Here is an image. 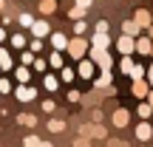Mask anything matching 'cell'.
<instances>
[{
	"label": "cell",
	"instance_id": "1",
	"mask_svg": "<svg viewBox=\"0 0 153 147\" xmlns=\"http://www.w3.org/2000/svg\"><path fill=\"white\" fill-rule=\"evenodd\" d=\"M91 51V40H85V37H71V43H68V51L65 54L71 57V60H85V54Z\"/></svg>",
	"mask_w": 153,
	"mask_h": 147
},
{
	"label": "cell",
	"instance_id": "2",
	"mask_svg": "<svg viewBox=\"0 0 153 147\" xmlns=\"http://www.w3.org/2000/svg\"><path fill=\"white\" fill-rule=\"evenodd\" d=\"M88 57H91V60L97 62L99 74H102V71H111V68H114V57L108 54V48H94V45H91V51H88Z\"/></svg>",
	"mask_w": 153,
	"mask_h": 147
},
{
	"label": "cell",
	"instance_id": "3",
	"mask_svg": "<svg viewBox=\"0 0 153 147\" xmlns=\"http://www.w3.org/2000/svg\"><path fill=\"white\" fill-rule=\"evenodd\" d=\"M79 136H88V139H108V130H105L99 122H91V125H82V127H79Z\"/></svg>",
	"mask_w": 153,
	"mask_h": 147
},
{
	"label": "cell",
	"instance_id": "4",
	"mask_svg": "<svg viewBox=\"0 0 153 147\" xmlns=\"http://www.w3.org/2000/svg\"><path fill=\"white\" fill-rule=\"evenodd\" d=\"M94 74H97V62H94L91 57H85V60L76 62V76H82V79H94Z\"/></svg>",
	"mask_w": 153,
	"mask_h": 147
},
{
	"label": "cell",
	"instance_id": "5",
	"mask_svg": "<svg viewBox=\"0 0 153 147\" xmlns=\"http://www.w3.org/2000/svg\"><path fill=\"white\" fill-rule=\"evenodd\" d=\"M116 48H119L122 57H131L133 51H136V37H128V34H122V37L116 40Z\"/></svg>",
	"mask_w": 153,
	"mask_h": 147
},
{
	"label": "cell",
	"instance_id": "6",
	"mask_svg": "<svg viewBox=\"0 0 153 147\" xmlns=\"http://www.w3.org/2000/svg\"><path fill=\"white\" fill-rule=\"evenodd\" d=\"M14 96H17V102H34V99H37V88H31V85H17L14 88Z\"/></svg>",
	"mask_w": 153,
	"mask_h": 147
},
{
	"label": "cell",
	"instance_id": "7",
	"mask_svg": "<svg viewBox=\"0 0 153 147\" xmlns=\"http://www.w3.org/2000/svg\"><path fill=\"white\" fill-rule=\"evenodd\" d=\"M48 43H51V48H54V51H68V43H71V37H65L62 31H51Z\"/></svg>",
	"mask_w": 153,
	"mask_h": 147
},
{
	"label": "cell",
	"instance_id": "8",
	"mask_svg": "<svg viewBox=\"0 0 153 147\" xmlns=\"http://www.w3.org/2000/svg\"><path fill=\"white\" fill-rule=\"evenodd\" d=\"M111 79H114V74H111V71H102L97 79H94V88H97V91H105V93H114V85H111Z\"/></svg>",
	"mask_w": 153,
	"mask_h": 147
},
{
	"label": "cell",
	"instance_id": "9",
	"mask_svg": "<svg viewBox=\"0 0 153 147\" xmlns=\"http://www.w3.org/2000/svg\"><path fill=\"white\" fill-rule=\"evenodd\" d=\"M28 31H31V37H40V40L51 37V26H48V20H34V26L28 28Z\"/></svg>",
	"mask_w": 153,
	"mask_h": 147
},
{
	"label": "cell",
	"instance_id": "10",
	"mask_svg": "<svg viewBox=\"0 0 153 147\" xmlns=\"http://www.w3.org/2000/svg\"><path fill=\"white\" fill-rule=\"evenodd\" d=\"M111 122H114V127H128V122H131V110H128V108H116L114 116H111Z\"/></svg>",
	"mask_w": 153,
	"mask_h": 147
},
{
	"label": "cell",
	"instance_id": "11",
	"mask_svg": "<svg viewBox=\"0 0 153 147\" xmlns=\"http://www.w3.org/2000/svg\"><path fill=\"white\" fill-rule=\"evenodd\" d=\"M148 93H150V82L148 79H133V96L148 99Z\"/></svg>",
	"mask_w": 153,
	"mask_h": 147
},
{
	"label": "cell",
	"instance_id": "12",
	"mask_svg": "<svg viewBox=\"0 0 153 147\" xmlns=\"http://www.w3.org/2000/svg\"><path fill=\"white\" fill-rule=\"evenodd\" d=\"M14 79H17V85H28V79H31V68H28V65H17L14 68Z\"/></svg>",
	"mask_w": 153,
	"mask_h": 147
},
{
	"label": "cell",
	"instance_id": "13",
	"mask_svg": "<svg viewBox=\"0 0 153 147\" xmlns=\"http://www.w3.org/2000/svg\"><path fill=\"white\" fill-rule=\"evenodd\" d=\"M136 139H139V142H148V139H153L150 122H139V125H136Z\"/></svg>",
	"mask_w": 153,
	"mask_h": 147
},
{
	"label": "cell",
	"instance_id": "14",
	"mask_svg": "<svg viewBox=\"0 0 153 147\" xmlns=\"http://www.w3.org/2000/svg\"><path fill=\"white\" fill-rule=\"evenodd\" d=\"M43 88L45 91H60V76H54V74H43Z\"/></svg>",
	"mask_w": 153,
	"mask_h": 147
},
{
	"label": "cell",
	"instance_id": "15",
	"mask_svg": "<svg viewBox=\"0 0 153 147\" xmlns=\"http://www.w3.org/2000/svg\"><path fill=\"white\" fill-rule=\"evenodd\" d=\"M48 65L54 68V71H62V68H65V62H62V51H54V48H51V54H48Z\"/></svg>",
	"mask_w": 153,
	"mask_h": 147
},
{
	"label": "cell",
	"instance_id": "16",
	"mask_svg": "<svg viewBox=\"0 0 153 147\" xmlns=\"http://www.w3.org/2000/svg\"><path fill=\"white\" fill-rule=\"evenodd\" d=\"M133 20H136L142 28H150V26H153V20H150V11H148V9H139L136 14H133Z\"/></svg>",
	"mask_w": 153,
	"mask_h": 147
},
{
	"label": "cell",
	"instance_id": "17",
	"mask_svg": "<svg viewBox=\"0 0 153 147\" xmlns=\"http://www.w3.org/2000/svg\"><path fill=\"white\" fill-rule=\"evenodd\" d=\"M9 43H11V48H17V51H26V48H28L26 34H11V37H9Z\"/></svg>",
	"mask_w": 153,
	"mask_h": 147
},
{
	"label": "cell",
	"instance_id": "18",
	"mask_svg": "<svg viewBox=\"0 0 153 147\" xmlns=\"http://www.w3.org/2000/svg\"><path fill=\"white\" fill-rule=\"evenodd\" d=\"M139 31H142V26H139L136 20H125L122 23V34H128V37H136Z\"/></svg>",
	"mask_w": 153,
	"mask_h": 147
},
{
	"label": "cell",
	"instance_id": "19",
	"mask_svg": "<svg viewBox=\"0 0 153 147\" xmlns=\"http://www.w3.org/2000/svg\"><path fill=\"white\" fill-rule=\"evenodd\" d=\"M0 68H3V71H11V68H17V65H14V60H11V54H9V48H0Z\"/></svg>",
	"mask_w": 153,
	"mask_h": 147
},
{
	"label": "cell",
	"instance_id": "20",
	"mask_svg": "<svg viewBox=\"0 0 153 147\" xmlns=\"http://www.w3.org/2000/svg\"><path fill=\"white\" fill-rule=\"evenodd\" d=\"M136 51L139 54H153V40L150 37H139L136 40Z\"/></svg>",
	"mask_w": 153,
	"mask_h": 147
},
{
	"label": "cell",
	"instance_id": "21",
	"mask_svg": "<svg viewBox=\"0 0 153 147\" xmlns=\"http://www.w3.org/2000/svg\"><path fill=\"white\" fill-rule=\"evenodd\" d=\"M91 45H94V48H111V37H108V34H94Z\"/></svg>",
	"mask_w": 153,
	"mask_h": 147
},
{
	"label": "cell",
	"instance_id": "22",
	"mask_svg": "<svg viewBox=\"0 0 153 147\" xmlns=\"http://www.w3.org/2000/svg\"><path fill=\"white\" fill-rule=\"evenodd\" d=\"M57 11V0H40V14L43 17H51Z\"/></svg>",
	"mask_w": 153,
	"mask_h": 147
},
{
	"label": "cell",
	"instance_id": "23",
	"mask_svg": "<svg viewBox=\"0 0 153 147\" xmlns=\"http://www.w3.org/2000/svg\"><path fill=\"white\" fill-rule=\"evenodd\" d=\"M17 125H23V127H37V116H34V113H17Z\"/></svg>",
	"mask_w": 153,
	"mask_h": 147
},
{
	"label": "cell",
	"instance_id": "24",
	"mask_svg": "<svg viewBox=\"0 0 153 147\" xmlns=\"http://www.w3.org/2000/svg\"><path fill=\"white\" fill-rule=\"evenodd\" d=\"M37 57H40V54H34L31 48H26V51H20V65H28V68H31V65H34V60H37Z\"/></svg>",
	"mask_w": 153,
	"mask_h": 147
},
{
	"label": "cell",
	"instance_id": "25",
	"mask_svg": "<svg viewBox=\"0 0 153 147\" xmlns=\"http://www.w3.org/2000/svg\"><path fill=\"white\" fill-rule=\"evenodd\" d=\"M136 113H139V119H142V122H148L150 113H153V105H150V102H142V105L136 108Z\"/></svg>",
	"mask_w": 153,
	"mask_h": 147
},
{
	"label": "cell",
	"instance_id": "26",
	"mask_svg": "<svg viewBox=\"0 0 153 147\" xmlns=\"http://www.w3.org/2000/svg\"><path fill=\"white\" fill-rule=\"evenodd\" d=\"M17 23H20L23 28H31V26H34V14H28V11H20V14H17Z\"/></svg>",
	"mask_w": 153,
	"mask_h": 147
},
{
	"label": "cell",
	"instance_id": "27",
	"mask_svg": "<svg viewBox=\"0 0 153 147\" xmlns=\"http://www.w3.org/2000/svg\"><path fill=\"white\" fill-rule=\"evenodd\" d=\"M85 11L88 9H82V6H71V9H68V17H71V20H85Z\"/></svg>",
	"mask_w": 153,
	"mask_h": 147
},
{
	"label": "cell",
	"instance_id": "28",
	"mask_svg": "<svg viewBox=\"0 0 153 147\" xmlns=\"http://www.w3.org/2000/svg\"><path fill=\"white\" fill-rule=\"evenodd\" d=\"M48 60H43V57H37V60H34V65H31V71H37V74H45L48 71Z\"/></svg>",
	"mask_w": 153,
	"mask_h": 147
},
{
	"label": "cell",
	"instance_id": "29",
	"mask_svg": "<svg viewBox=\"0 0 153 147\" xmlns=\"http://www.w3.org/2000/svg\"><path fill=\"white\" fill-rule=\"evenodd\" d=\"M45 127H48L51 133H62V130H65V122H62V119H48Z\"/></svg>",
	"mask_w": 153,
	"mask_h": 147
},
{
	"label": "cell",
	"instance_id": "30",
	"mask_svg": "<svg viewBox=\"0 0 153 147\" xmlns=\"http://www.w3.org/2000/svg\"><path fill=\"white\" fill-rule=\"evenodd\" d=\"M74 76H76V68H71V65H65V68L60 71V79H62V82H74Z\"/></svg>",
	"mask_w": 153,
	"mask_h": 147
},
{
	"label": "cell",
	"instance_id": "31",
	"mask_svg": "<svg viewBox=\"0 0 153 147\" xmlns=\"http://www.w3.org/2000/svg\"><path fill=\"white\" fill-rule=\"evenodd\" d=\"M85 31H88V23L85 20H74V34L76 37H85Z\"/></svg>",
	"mask_w": 153,
	"mask_h": 147
},
{
	"label": "cell",
	"instance_id": "32",
	"mask_svg": "<svg viewBox=\"0 0 153 147\" xmlns=\"http://www.w3.org/2000/svg\"><path fill=\"white\" fill-rule=\"evenodd\" d=\"M40 142H43L40 136H34V133H28V136L23 139V147H40Z\"/></svg>",
	"mask_w": 153,
	"mask_h": 147
},
{
	"label": "cell",
	"instance_id": "33",
	"mask_svg": "<svg viewBox=\"0 0 153 147\" xmlns=\"http://www.w3.org/2000/svg\"><path fill=\"white\" fill-rule=\"evenodd\" d=\"M119 68H122V74H128V76H131V71H133V60H131V57H122Z\"/></svg>",
	"mask_w": 153,
	"mask_h": 147
},
{
	"label": "cell",
	"instance_id": "34",
	"mask_svg": "<svg viewBox=\"0 0 153 147\" xmlns=\"http://www.w3.org/2000/svg\"><path fill=\"white\" fill-rule=\"evenodd\" d=\"M0 93H14V85H11V79L0 76Z\"/></svg>",
	"mask_w": 153,
	"mask_h": 147
},
{
	"label": "cell",
	"instance_id": "35",
	"mask_svg": "<svg viewBox=\"0 0 153 147\" xmlns=\"http://www.w3.org/2000/svg\"><path fill=\"white\" fill-rule=\"evenodd\" d=\"M43 45H45V43H43V40H40V37H34V40H28V48H31L34 54H40V51H43Z\"/></svg>",
	"mask_w": 153,
	"mask_h": 147
},
{
	"label": "cell",
	"instance_id": "36",
	"mask_svg": "<svg viewBox=\"0 0 153 147\" xmlns=\"http://www.w3.org/2000/svg\"><path fill=\"white\" fill-rule=\"evenodd\" d=\"M148 76V71H145L142 65H133V71H131V79H145Z\"/></svg>",
	"mask_w": 153,
	"mask_h": 147
},
{
	"label": "cell",
	"instance_id": "37",
	"mask_svg": "<svg viewBox=\"0 0 153 147\" xmlns=\"http://www.w3.org/2000/svg\"><path fill=\"white\" fill-rule=\"evenodd\" d=\"M91 142H94V139H88V136H76L74 139V147H94Z\"/></svg>",
	"mask_w": 153,
	"mask_h": 147
},
{
	"label": "cell",
	"instance_id": "38",
	"mask_svg": "<svg viewBox=\"0 0 153 147\" xmlns=\"http://www.w3.org/2000/svg\"><path fill=\"white\" fill-rule=\"evenodd\" d=\"M40 108H43V113H54V110H57V105H54V99H45Z\"/></svg>",
	"mask_w": 153,
	"mask_h": 147
},
{
	"label": "cell",
	"instance_id": "39",
	"mask_svg": "<svg viewBox=\"0 0 153 147\" xmlns=\"http://www.w3.org/2000/svg\"><path fill=\"white\" fill-rule=\"evenodd\" d=\"M97 34H108V20H99L97 23Z\"/></svg>",
	"mask_w": 153,
	"mask_h": 147
},
{
	"label": "cell",
	"instance_id": "40",
	"mask_svg": "<svg viewBox=\"0 0 153 147\" xmlns=\"http://www.w3.org/2000/svg\"><path fill=\"white\" fill-rule=\"evenodd\" d=\"M79 99H82L79 91H68V102H79Z\"/></svg>",
	"mask_w": 153,
	"mask_h": 147
},
{
	"label": "cell",
	"instance_id": "41",
	"mask_svg": "<svg viewBox=\"0 0 153 147\" xmlns=\"http://www.w3.org/2000/svg\"><path fill=\"white\" fill-rule=\"evenodd\" d=\"M108 147H128L125 142H116V139H108Z\"/></svg>",
	"mask_w": 153,
	"mask_h": 147
},
{
	"label": "cell",
	"instance_id": "42",
	"mask_svg": "<svg viewBox=\"0 0 153 147\" xmlns=\"http://www.w3.org/2000/svg\"><path fill=\"white\" fill-rule=\"evenodd\" d=\"M9 23H14V14H9V11H6V14H3V26H9Z\"/></svg>",
	"mask_w": 153,
	"mask_h": 147
},
{
	"label": "cell",
	"instance_id": "43",
	"mask_svg": "<svg viewBox=\"0 0 153 147\" xmlns=\"http://www.w3.org/2000/svg\"><path fill=\"white\" fill-rule=\"evenodd\" d=\"M91 3H94V0H76V6H82V9H88Z\"/></svg>",
	"mask_w": 153,
	"mask_h": 147
},
{
	"label": "cell",
	"instance_id": "44",
	"mask_svg": "<svg viewBox=\"0 0 153 147\" xmlns=\"http://www.w3.org/2000/svg\"><path fill=\"white\" fill-rule=\"evenodd\" d=\"M6 37H9V34H6V28L0 26V43H6Z\"/></svg>",
	"mask_w": 153,
	"mask_h": 147
},
{
	"label": "cell",
	"instance_id": "45",
	"mask_svg": "<svg viewBox=\"0 0 153 147\" xmlns=\"http://www.w3.org/2000/svg\"><path fill=\"white\" fill-rule=\"evenodd\" d=\"M148 82H150V85H153V65L148 68Z\"/></svg>",
	"mask_w": 153,
	"mask_h": 147
},
{
	"label": "cell",
	"instance_id": "46",
	"mask_svg": "<svg viewBox=\"0 0 153 147\" xmlns=\"http://www.w3.org/2000/svg\"><path fill=\"white\" fill-rule=\"evenodd\" d=\"M40 147H54V144H51V142H45V139H43V142H40Z\"/></svg>",
	"mask_w": 153,
	"mask_h": 147
},
{
	"label": "cell",
	"instance_id": "47",
	"mask_svg": "<svg viewBox=\"0 0 153 147\" xmlns=\"http://www.w3.org/2000/svg\"><path fill=\"white\" fill-rule=\"evenodd\" d=\"M0 11H6V0H0Z\"/></svg>",
	"mask_w": 153,
	"mask_h": 147
},
{
	"label": "cell",
	"instance_id": "48",
	"mask_svg": "<svg viewBox=\"0 0 153 147\" xmlns=\"http://www.w3.org/2000/svg\"><path fill=\"white\" fill-rule=\"evenodd\" d=\"M148 102H150V105H153V91H150V93H148Z\"/></svg>",
	"mask_w": 153,
	"mask_h": 147
},
{
	"label": "cell",
	"instance_id": "49",
	"mask_svg": "<svg viewBox=\"0 0 153 147\" xmlns=\"http://www.w3.org/2000/svg\"><path fill=\"white\" fill-rule=\"evenodd\" d=\"M0 76H3V68H0Z\"/></svg>",
	"mask_w": 153,
	"mask_h": 147
},
{
	"label": "cell",
	"instance_id": "50",
	"mask_svg": "<svg viewBox=\"0 0 153 147\" xmlns=\"http://www.w3.org/2000/svg\"><path fill=\"white\" fill-rule=\"evenodd\" d=\"M0 133H3V130H0Z\"/></svg>",
	"mask_w": 153,
	"mask_h": 147
},
{
	"label": "cell",
	"instance_id": "51",
	"mask_svg": "<svg viewBox=\"0 0 153 147\" xmlns=\"http://www.w3.org/2000/svg\"><path fill=\"white\" fill-rule=\"evenodd\" d=\"M105 147H108V144H105Z\"/></svg>",
	"mask_w": 153,
	"mask_h": 147
}]
</instances>
